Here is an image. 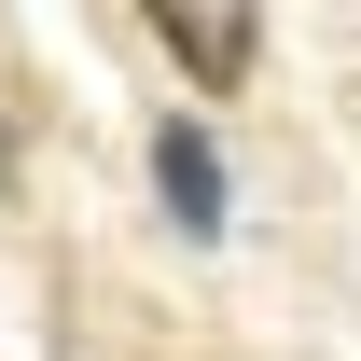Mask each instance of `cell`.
Wrapping results in <instances>:
<instances>
[{"mask_svg": "<svg viewBox=\"0 0 361 361\" xmlns=\"http://www.w3.org/2000/svg\"><path fill=\"white\" fill-rule=\"evenodd\" d=\"M139 28L180 56V84H195V97H236V84H250V56H264V0H139Z\"/></svg>", "mask_w": 361, "mask_h": 361, "instance_id": "1", "label": "cell"}, {"mask_svg": "<svg viewBox=\"0 0 361 361\" xmlns=\"http://www.w3.org/2000/svg\"><path fill=\"white\" fill-rule=\"evenodd\" d=\"M153 195H167V223H180V236H223V223H236L223 139L195 126V111H167V126H153Z\"/></svg>", "mask_w": 361, "mask_h": 361, "instance_id": "2", "label": "cell"}, {"mask_svg": "<svg viewBox=\"0 0 361 361\" xmlns=\"http://www.w3.org/2000/svg\"><path fill=\"white\" fill-rule=\"evenodd\" d=\"M0 195H14V126H0Z\"/></svg>", "mask_w": 361, "mask_h": 361, "instance_id": "3", "label": "cell"}]
</instances>
